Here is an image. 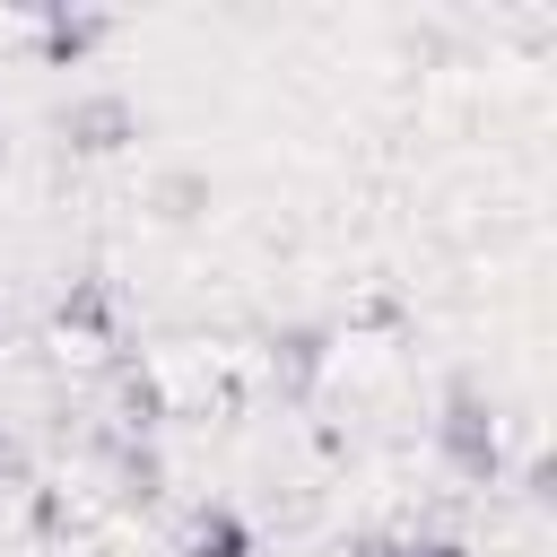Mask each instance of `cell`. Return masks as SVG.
Wrapping results in <instances>:
<instances>
[{
    "mask_svg": "<svg viewBox=\"0 0 557 557\" xmlns=\"http://www.w3.org/2000/svg\"><path fill=\"white\" fill-rule=\"evenodd\" d=\"M157 200H165V218H191V209L209 200V174H191V165H183V174H165V183H157Z\"/></svg>",
    "mask_w": 557,
    "mask_h": 557,
    "instance_id": "7",
    "label": "cell"
},
{
    "mask_svg": "<svg viewBox=\"0 0 557 557\" xmlns=\"http://www.w3.org/2000/svg\"><path fill=\"white\" fill-rule=\"evenodd\" d=\"M104 35H113L104 9H70V0H44V9H35V52H44L52 70H78Z\"/></svg>",
    "mask_w": 557,
    "mask_h": 557,
    "instance_id": "3",
    "label": "cell"
},
{
    "mask_svg": "<svg viewBox=\"0 0 557 557\" xmlns=\"http://www.w3.org/2000/svg\"><path fill=\"white\" fill-rule=\"evenodd\" d=\"M0 479H9V487H35V470H26V444H17V435H0Z\"/></svg>",
    "mask_w": 557,
    "mask_h": 557,
    "instance_id": "9",
    "label": "cell"
},
{
    "mask_svg": "<svg viewBox=\"0 0 557 557\" xmlns=\"http://www.w3.org/2000/svg\"><path fill=\"white\" fill-rule=\"evenodd\" d=\"M122 487H131V496H157V487H165V461H157L148 444H131V453H122Z\"/></svg>",
    "mask_w": 557,
    "mask_h": 557,
    "instance_id": "8",
    "label": "cell"
},
{
    "mask_svg": "<svg viewBox=\"0 0 557 557\" xmlns=\"http://www.w3.org/2000/svg\"><path fill=\"white\" fill-rule=\"evenodd\" d=\"M52 322L78 331V339H104V331H113V287H104V278H70L61 305H52Z\"/></svg>",
    "mask_w": 557,
    "mask_h": 557,
    "instance_id": "6",
    "label": "cell"
},
{
    "mask_svg": "<svg viewBox=\"0 0 557 557\" xmlns=\"http://www.w3.org/2000/svg\"><path fill=\"white\" fill-rule=\"evenodd\" d=\"M322 366H331V331H322V322H287V331H270V374H278L287 392H313Z\"/></svg>",
    "mask_w": 557,
    "mask_h": 557,
    "instance_id": "4",
    "label": "cell"
},
{
    "mask_svg": "<svg viewBox=\"0 0 557 557\" xmlns=\"http://www.w3.org/2000/svg\"><path fill=\"white\" fill-rule=\"evenodd\" d=\"M52 131H61L70 157H122V148L139 139V104H131L122 87H78V96L52 113Z\"/></svg>",
    "mask_w": 557,
    "mask_h": 557,
    "instance_id": "2",
    "label": "cell"
},
{
    "mask_svg": "<svg viewBox=\"0 0 557 557\" xmlns=\"http://www.w3.org/2000/svg\"><path fill=\"white\" fill-rule=\"evenodd\" d=\"M0 157H9V122H0Z\"/></svg>",
    "mask_w": 557,
    "mask_h": 557,
    "instance_id": "11",
    "label": "cell"
},
{
    "mask_svg": "<svg viewBox=\"0 0 557 557\" xmlns=\"http://www.w3.org/2000/svg\"><path fill=\"white\" fill-rule=\"evenodd\" d=\"M435 453L461 470V479H496L505 470V435H496V400L479 374H453L444 400H435Z\"/></svg>",
    "mask_w": 557,
    "mask_h": 557,
    "instance_id": "1",
    "label": "cell"
},
{
    "mask_svg": "<svg viewBox=\"0 0 557 557\" xmlns=\"http://www.w3.org/2000/svg\"><path fill=\"white\" fill-rule=\"evenodd\" d=\"M183 557H252V522H244L235 505H200V513H191Z\"/></svg>",
    "mask_w": 557,
    "mask_h": 557,
    "instance_id": "5",
    "label": "cell"
},
{
    "mask_svg": "<svg viewBox=\"0 0 557 557\" xmlns=\"http://www.w3.org/2000/svg\"><path fill=\"white\" fill-rule=\"evenodd\" d=\"M400 557H470V540H444V531H426V540H400Z\"/></svg>",
    "mask_w": 557,
    "mask_h": 557,
    "instance_id": "10",
    "label": "cell"
}]
</instances>
